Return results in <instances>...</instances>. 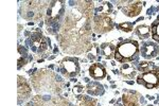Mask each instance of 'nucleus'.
Segmentation results:
<instances>
[{"label": "nucleus", "instance_id": "1", "mask_svg": "<svg viewBox=\"0 0 159 106\" xmlns=\"http://www.w3.org/2000/svg\"><path fill=\"white\" fill-rule=\"evenodd\" d=\"M65 13L57 35L61 48L69 54H80L89 51L90 44L92 1H74Z\"/></svg>", "mask_w": 159, "mask_h": 106}, {"label": "nucleus", "instance_id": "2", "mask_svg": "<svg viewBox=\"0 0 159 106\" xmlns=\"http://www.w3.org/2000/svg\"><path fill=\"white\" fill-rule=\"evenodd\" d=\"M139 53L140 47L138 41L132 39L124 40L116 46L115 59L122 64L130 63V62L135 61L138 58V54Z\"/></svg>", "mask_w": 159, "mask_h": 106}, {"label": "nucleus", "instance_id": "3", "mask_svg": "<svg viewBox=\"0 0 159 106\" xmlns=\"http://www.w3.org/2000/svg\"><path fill=\"white\" fill-rule=\"evenodd\" d=\"M64 3H65L64 1L50 2L49 7L47 10V16H46V24H47V25H53L57 22L58 28H60V25L66 13V7Z\"/></svg>", "mask_w": 159, "mask_h": 106}, {"label": "nucleus", "instance_id": "4", "mask_svg": "<svg viewBox=\"0 0 159 106\" xmlns=\"http://www.w3.org/2000/svg\"><path fill=\"white\" fill-rule=\"evenodd\" d=\"M80 64H79V58H73V56H66L61 59V66H60V71L61 72L63 76L66 77H74L80 73Z\"/></svg>", "mask_w": 159, "mask_h": 106}, {"label": "nucleus", "instance_id": "5", "mask_svg": "<svg viewBox=\"0 0 159 106\" xmlns=\"http://www.w3.org/2000/svg\"><path fill=\"white\" fill-rule=\"evenodd\" d=\"M30 47L32 52L43 54L48 50V47H50V40L47 37H45L42 32L36 31V32L32 33L30 37Z\"/></svg>", "mask_w": 159, "mask_h": 106}, {"label": "nucleus", "instance_id": "6", "mask_svg": "<svg viewBox=\"0 0 159 106\" xmlns=\"http://www.w3.org/2000/svg\"><path fill=\"white\" fill-rule=\"evenodd\" d=\"M137 83L147 89H154L159 86V68L155 70L144 72L137 76Z\"/></svg>", "mask_w": 159, "mask_h": 106}, {"label": "nucleus", "instance_id": "7", "mask_svg": "<svg viewBox=\"0 0 159 106\" xmlns=\"http://www.w3.org/2000/svg\"><path fill=\"white\" fill-rule=\"evenodd\" d=\"M114 22L109 16L93 15L92 17V30L98 34H103L112 30Z\"/></svg>", "mask_w": 159, "mask_h": 106}, {"label": "nucleus", "instance_id": "8", "mask_svg": "<svg viewBox=\"0 0 159 106\" xmlns=\"http://www.w3.org/2000/svg\"><path fill=\"white\" fill-rule=\"evenodd\" d=\"M159 54V45L155 41H144L140 47V55L145 59L155 58Z\"/></svg>", "mask_w": 159, "mask_h": 106}, {"label": "nucleus", "instance_id": "9", "mask_svg": "<svg viewBox=\"0 0 159 106\" xmlns=\"http://www.w3.org/2000/svg\"><path fill=\"white\" fill-rule=\"evenodd\" d=\"M123 104L125 106H141V103L143 104L144 100L141 95L136 91L126 90L122 95Z\"/></svg>", "mask_w": 159, "mask_h": 106}, {"label": "nucleus", "instance_id": "10", "mask_svg": "<svg viewBox=\"0 0 159 106\" xmlns=\"http://www.w3.org/2000/svg\"><path fill=\"white\" fill-rule=\"evenodd\" d=\"M126 6L122 9V12L124 15L129 17H137L140 15L142 11L143 3L141 1H127Z\"/></svg>", "mask_w": 159, "mask_h": 106}, {"label": "nucleus", "instance_id": "11", "mask_svg": "<svg viewBox=\"0 0 159 106\" xmlns=\"http://www.w3.org/2000/svg\"><path fill=\"white\" fill-rule=\"evenodd\" d=\"M89 76L93 80H103L104 77H106V69L100 63L92 64L89 68Z\"/></svg>", "mask_w": 159, "mask_h": 106}, {"label": "nucleus", "instance_id": "12", "mask_svg": "<svg viewBox=\"0 0 159 106\" xmlns=\"http://www.w3.org/2000/svg\"><path fill=\"white\" fill-rule=\"evenodd\" d=\"M86 91L89 95L100 97V95L104 94V87L100 82H91L87 84Z\"/></svg>", "mask_w": 159, "mask_h": 106}, {"label": "nucleus", "instance_id": "13", "mask_svg": "<svg viewBox=\"0 0 159 106\" xmlns=\"http://www.w3.org/2000/svg\"><path fill=\"white\" fill-rule=\"evenodd\" d=\"M136 70H137V68L133 64L125 63L120 68V73L126 79H134V76H137V71Z\"/></svg>", "mask_w": 159, "mask_h": 106}, {"label": "nucleus", "instance_id": "14", "mask_svg": "<svg viewBox=\"0 0 159 106\" xmlns=\"http://www.w3.org/2000/svg\"><path fill=\"white\" fill-rule=\"evenodd\" d=\"M100 50H101L102 55H104L105 58L111 59L115 58V51H116V46H114L110 43H104L100 46Z\"/></svg>", "mask_w": 159, "mask_h": 106}, {"label": "nucleus", "instance_id": "15", "mask_svg": "<svg viewBox=\"0 0 159 106\" xmlns=\"http://www.w3.org/2000/svg\"><path fill=\"white\" fill-rule=\"evenodd\" d=\"M18 97L19 99L21 98L22 95V92H24V95H25V100L28 99L30 97V94H31V88L30 86L27 84L25 79H22L21 76H18Z\"/></svg>", "mask_w": 159, "mask_h": 106}, {"label": "nucleus", "instance_id": "16", "mask_svg": "<svg viewBox=\"0 0 159 106\" xmlns=\"http://www.w3.org/2000/svg\"><path fill=\"white\" fill-rule=\"evenodd\" d=\"M136 34L138 35V37L141 38V39H145V38H148L152 34V30H151L150 25H140L136 28Z\"/></svg>", "mask_w": 159, "mask_h": 106}, {"label": "nucleus", "instance_id": "17", "mask_svg": "<svg viewBox=\"0 0 159 106\" xmlns=\"http://www.w3.org/2000/svg\"><path fill=\"white\" fill-rule=\"evenodd\" d=\"M112 12V6L109 2H103L99 7L94 10L93 15H100V16H108Z\"/></svg>", "mask_w": 159, "mask_h": 106}, {"label": "nucleus", "instance_id": "18", "mask_svg": "<svg viewBox=\"0 0 159 106\" xmlns=\"http://www.w3.org/2000/svg\"><path fill=\"white\" fill-rule=\"evenodd\" d=\"M155 69H158V67L156 66L154 63H152V62L142 61V62H140L139 64H137V70L139 72H141V73L155 70Z\"/></svg>", "mask_w": 159, "mask_h": 106}, {"label": "nucleus", "instance_id": "19", "mask_svg": "<svg viewBox=\"0 0 159 106\" xmlns=\"http://www.w3.org/2000/svg\"><path fill=\"white\" fill-rule=\"evenodd\" d=\"M78 106H97V101L88 95H82L78 99Z\"/></svg>", "mask_w": 159, "mask_h": 106}, {"label": "nucleus", "instance_id": "20", "mask_svg": "<svg viewBox=\"0 0 159 106\" xmlns=\"http://www.w3.org/2000/svg\"><path fill=\"white\" fill-rule=\"evenodd\" d=\"M19 51V58H18V69L21 68L22 66H25L28 63V53L25 51V48H22L21 46H19L18 48Z\"/></svg>", "mask_w": 159, "mask_h": 106}, {"label": "nucleus", "instance_id": "21", "mask_svg": "<svg viewBox=\"0 0 159 106\" xmlns=\"http://www.w3.org/2000/svg\"><path fill=\"white\" fill-rule=\"evenodd\" d=\"M151 30H152V38L155 41L159 43V19H156L155 21L152 22Z\"/></svg>", "mask_w": 159, "mask_h": 106}, {"label": "nucleus", "instance_id": "22", "mask_svg": "<svg viewBox=\"0 0 159 106\" xmlns=\"http://www.w3.org/2000/svg\"><path fill=\"white\" fill-rule=\"evenodd\" d=\"M134 24H135V21L134 22H126L125 21V22H121V24H119L117 27H118V29H119L120 31H122V32L129 33L133 30V28H134Z\"/></svg>", "mask_w": 159, "mask_h": 106}, {"label": "nucleus", "instance_id": "23", "mask_svg": "<svg viewBox=\"0 0 159 106\" xmlns=\"http://www.w3.org/2000/svg\"><path fill=\"white\" fill-rule=\"evenodd\" d=\"M84 87L83 86H81V85H75V86L73 87V89H72V91H73V94H76V95H80V94H82L84 92Z\"/></svg>", "mask_w": 159, "mask_h": 106}, {"label": "nucleus", "instance_id": "24", "mask_svg": "<svg viewBox=\"0 0 159 106\" xmlns=\"http://www.w3.org/2000/svg\"><path fill=\"white\" fill-rule=\"evenodd\" d=\"M157 19H159V14H158V17H157Z\"/></svg>", "mask_w": 159, "mask_h": 106}, {"label": "nucleus", "instance_id": "25", "mask_svg": "<svg viewBox=\"0 0 159 106\" xmlns=\"http://www.w3.org/2000/svg\"><path fill=\"white\" fill-rule=\"evenodd\" d=\"M147 106H153V105H151V104H150V105H147Z\"/></svg>", "mask_w": 159, "mask_h": 106}]
</instances>
